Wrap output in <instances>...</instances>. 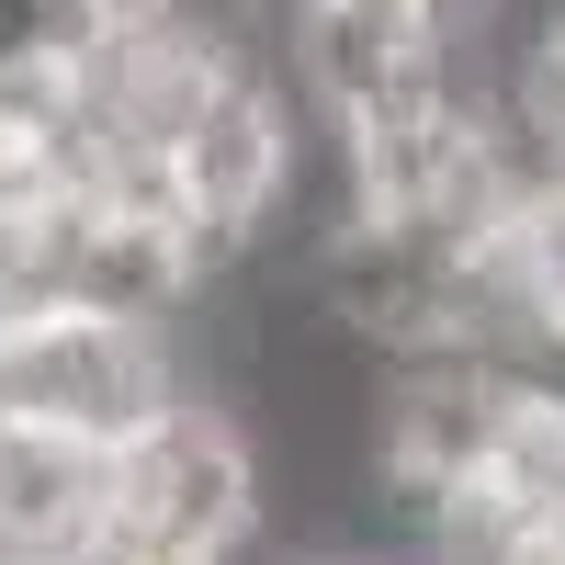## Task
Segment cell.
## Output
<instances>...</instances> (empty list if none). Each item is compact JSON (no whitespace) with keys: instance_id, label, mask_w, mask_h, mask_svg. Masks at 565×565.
Instances as JSON below:
<instances>
[{"instance_id":"obj_1","label":"cell","mask_w":565,"mask_h":565,"mask_svg":"<svg viewBox=\"0 0 565 565\" xmlns=\"http://www.w3.org/2000/svg\"><path fill=\"white\" fill-rule=\"evenodd\" d=\"M373 498L396 543L521 554L565 532V362L521 340H418L373 373Z\"/></svg>"},{"instance_id":"obj_2","label":"cell","mask_w":565,"mask_h":565,"mask_svg":"<svg viewBox=\"0 0 565 565\" xmlns=\"http://www.w3.org/2000/svg\"><path fill=\"white\" fill-rule=\"evenodd\" d=\"M181 396H193V351L170 328V295L103 282V271L0 295V418L79 430V441H136Z\"/></svg>"},{"instance_id":"obj_3","label":"cell","mask_w":565,"mask_h":565,"mask_svg":"<svg viewBox=\"0 0 565 565\" xmlns=\"http://www.w3.org/2000/svg\"><path fill=\"white\" fill-rule=\"evenodd\" d=\"M114 463H125V554H148V565H260L271 463H260V430L226 396L193 385Z\"/></svg>"},{"instance_id":"obj_4","label":"cell","mask_w":565,"mask_h":565,"mask_svg":"<svg viewBox=\"0 0 565 565\" xmlns=\"http://www.w3.org/2000/svg\"><path fill=\"white\" fill-rule=\"evenodd\" d=\"M125 441L0 418V565H125Z\"/></svg>"},{"instance_id":"obj_5","label":"cell","mask_w":565,"mask_h":565,"mask_svg":"<svg viewBox=\"0 0 565 565\" xmlns=\"http://www.w3.org/2000/svg\"><path fill=\"white\" fill-rule=\"evenodd\" d=\"M498 103L521 125V148L565 170V0H521V23L498 45Z\"/></svg>"},{"instance_id":"obj_6","label":"cell","mask_w":565,"mask_h":565,"mask_svg":"<svg viewBox=\"0 0 565 565\" xmlns=\"http://www.w3.org/2000/svg\"><path fill=\"white\" fill-rule=\"evenodd\" d=\"M498 565H565V532H543V543H521V554H498Z\"/></svg>"},{"instance_id":"obj_7","label":"cell","mask_w":565,"mask_h":565,"mask_svg":"<svg viewBox=\"0 0 565 565\" xmlns=\"http://www.w3.org/2000/svg\"><path fill=\"white\" fill-rule=\"evenodd\" d=\"M125 565H148V554H125Z\"/></svg>"}]
</instances>
